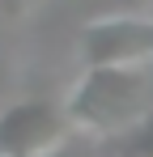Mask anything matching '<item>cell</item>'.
<instances>
[{"instance_id":"3957f363","label":"cell","mask_w":153,"mask_h":157,"mask_svg":"<svg viewBox=\"0 0 153 157\" xmlns=\"http://www.w3.org/2000/svg\"><path fill=\"white\" fill-rule=\"evenodd\" d=\"M68 119L51 102H17L0 110V157H47L68 144Z\"/></svg>"},{"instance_id":"6da1fadb","label":"cell","mask_w":153,"mask_h":157,"mask_svg":"<svg viewBox=\"0 0 153 157\" xmlns=\"http://www.w3.org/2000/svg\"><path fill=\"white\" fill-rule=\"evenodd\" d=\"M149 106L153 94L145 68H85V77L73 85L60 110L73 132L124 136L149 119Z\"/></svg>"},{"instance_id":"7a4b0ae2","label":"cell","mask_w":153,"mask_h":157,"mask_svg":"<svg viewBox=\"0 0 153 157\" xmlns=\"http://www.w3.org/2000/svg\"><path fill=\"white\" fill-rule=\"evenodd\" d=\"M85 68H145L153 59V17L119 13L98 17L81 30Z\"/></svg>"},{"instance_id":"277c9868","label":"cell","mask_w":153,"mask_h":157,"mask_svg":"<svg viewBox=\"0 0 153 157\" xmlns=\"http://www.w3.org/2000/svg\"><path fill=\"white\" fill-rule=\"evenodd\" d=\"M47 157H73V153H64V149H55V153H47Z\"/></svg>"}]
</instances>
